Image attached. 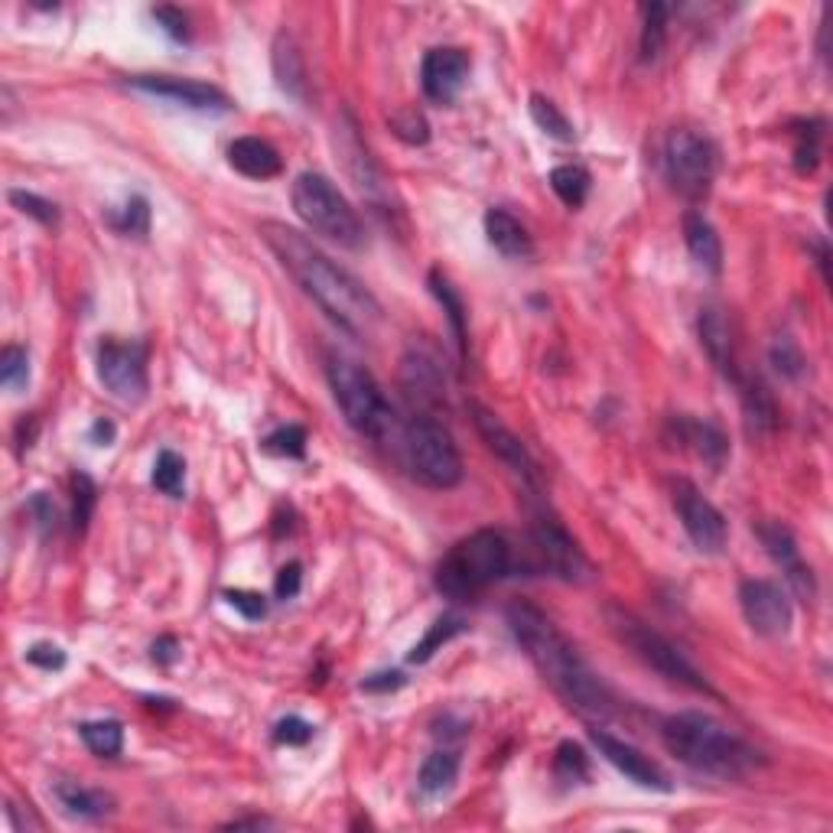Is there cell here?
<instances>
[{
    "instance_id": "6da1fadb",
    "label": "cell",
    "mask_w": 833,
    "mask_h": 833,
    "mask_svg": "<svg viewBox=\"0 0 833 833\" xmlns=\"http://www.w3.org/2000/svg\"><path fill=\"white\" fill-rule=\"evenodd\" d=\"M261 238L278 255L283 271L303 286L306 296L320 303V310L336 326L351 336H368L381 323V303L375 300V293L333 258H326L316 245H310L300 231L286 228L283 221H264Z\"/></svg>"
},
{
    "instance_id": "7a4b0ae2",
    "label": "cell",
    "mask_w": 833,
    "mask_h": 833,
    "mask_svg": "<svg viewBox=\"0 0 833 833\" xmlns=\"http://www.w3.org/2000/svg\"><path fill=\"white\" fill-rule=\"evenodd\" d=\"M508 628L538 674L554 688V694L589 720H606L616 710L609 684L586 664L580 648L556 628L538 606H508Z\"/></svg>"
},
{
    "instance_id": "3957f363",
    "label": "cell",
    "mask_w": 833,
    "mask_h": 833,
    "mask_svg": "<svg viewBox=\"0 0 833 833\" xmlns=\"http://www.w3.org/2000/svg\"><path fill=\"white\" fill-rule=\"evenodd\" d=\"M661 739L678 762L713 778H746L759 762V753L746 739L696 710L668 716Z\"/></svg>"
},
{
    "instance_id": "277c9868",
    "label": "cell",
    "mask_w": 833,
    "mask_h": 833,
    "mask_svg": "<svg viewBox=\"0 0 833 833\" xmlns=\"http://www.w3.org/2000/svg\"><path fill=\"white\" fill-rule=\"evenodd\" d=\"M515 566V551L501 531L483 528L456 541L436 566V589L450 599H473Z\"/></svg>"
},
{
    "instance_id": "5b68a950",
    "label": "cell",
    "mask_w": 833,
    "mask_h": 833,
    "mask_svg": "<svg viewBox=\"0 0 833 833\" xmlns=\"http://www.w3.org/2000/svg\"><path fill=\"white\" fill-rule=\"evenodd\" d=\"M606 623H609V631L619 638V645H625L645 668L658 671L661 678H668L688 691H696V694H716L710 688V681L691 664V658L671 638H664L661 631L641 623L635 613H628L623 606H606Z\"/></svg>"
},
{
    "instance_id": "8992f818",
    "label": "cell",
    "mask_w": 833,
    "mask_h": 833,
    "mask_svg": "<svg viewBox=\"0 0 833 833\" xmlns=\"http://www.w3.org/2000/svg\"><path fill=\"white\" fill-rule=\"evenodd\" d=\"M326 378L339 411L355 433L371 440H385L388 433H394V411L388 408L375 375L365 365L351 361L346 355H329Z\"/></svg>"
},
{
    "instance_id": "52a82bcc",
    "label": "cell",
    "mask_w": 833,
    "mask_h": 833,
    "mask_svg": "<svg viewBox=\"0 0 833 833\" xmlns=\"http://www.w3.org/2000/svg\"><path fill=\"white\" fill-rule=\"evenodd\" d=\"M401 453L420 486L456 488L463 483V456L453 433L430 414L414 416L401 433Z\"/></svg>"
},
{
    "instance_id": "ba28073f",
    "label": "cell",
    "mask_w": 833,
    "mask_h": 833,
    "mask_svg": "<svg viewBox=\"0 0 833 833\" xmlns=\"http://www.w3.org/2000/svg\"><path fill=\"white\" fill-rule=\"evenodd\" d=\"M290 196H293V212L303 218L306 228L351 251L361 248L365 228H361L358 212L323 173H300Z\"/></svg>"
},
{
    "instance_id": "9c48e42d",
    "label": "cell",
    "mask_w": 833,
    "mask_h": 833,
    "mask_svg": "<svg viewBox=\"0 0 833 833\" xmlns=\"http://www.w3.org/2000/svg\"><path fill=\"white\" fill-rule=\"evenodd\" d=\"M664 170H668V183L691 203L706 199L713 176H716V147L713 140L678 128L671 131V138L664 143Z\"/></svg>"
},
{
    "instance_id": "30bf717a",
    "label": "cell",
    "mask_w": 833,
    "mask_h": 833,
    "mask_svg": "<svg viewBox=\"0 0 833 833\" xmlns=\"http://www.w3.org/2000/svg\"><path fill=\"white\" fill-rule=\"evenodd\" d=\"M531 551L538 556L541 570H548L556 580L583 583L593 573L589 560L580 551V544L570 538V531L556 521L554 515H548L544 508H538L534 518H531Z\"/></svg>"
},
{
    "instance_id": "8fae6325",
    "label": "cell",
    "mask_w": 833,
    "mask_h": 833,
    "mask_svg": "<svg viewBox=\"0 0 833 833\" xmlns=\"http://www.w3.org/2000/svg\"><path fill=\"white\" fill-rule=\"evenodd\" d=\"M674 511L700 554H720L726 548V518L694 483H674Z\"/></svg>"
},
{
    "instance_id": "7c38bea8",
    "label": "cell",
    "mask_w": 833,
    "mask_h": 833,
    "mask_svg": "<svg viewBox=\"0 0 833 833\" xmlns=\"http://www.w3.org/2000/svg\"><path fill=\"white\" fill-rule=\"evenodd\" d=\"M98 378L115 398L140 401L147 391V351L143 346L115 339V336L105 339L98 346Z\"/></svg>"
},
{
    "instance_id": "4fadbf2b",
    "label": "cell",
    "mask_w": 833,
    "mask_h": 833,
    "mask_svg": "<svg viewBox=\"0 0 833 833\" xmlns=\"http://www.w3.org/2000/svg\"><path fill=\"white\" fill-rule=\"evenodd\" d=\"M469 411H473V420H476V430H479V436L486 440V446L505 463V469L521 483V488L531 495V498H538L541 495V476H538V466H534V459H531V453H528V446L498 420V416L491 414L488 408L483 404H469Z\"/></svg>"
},
{
    "instance_id": "5bb4252c",
    "label": "cell",
    "mask_w": 833,
    "mask_h": 833,
    "mask_svg": "<svg viewBox=\"0 0 833 833\" xmlns=\"http://www.w3.org/2000/svg\"><path fill=\"white\" fill-rule=\"evenodd\" d=\"M739 609L749 628L762 638H785L791 628V603L788 593L771 580H743Z\"/></svg>"
},
{
    "instance_id": "9a60e30c",
    "label": "cell",
    "mask_w": 833,
    "mask_h": 833,
    "mask_svg": "<svg viewBox=\"0 0 833 833\" xmlns=\"http://www.w3.org/2000/svg\"><path fill=\"white\" fill-rule=\"evenodd\" d=\"M128 85L140 95H150V98H160V101H170V105L190 108V111H228L231 108V101L221 88L206 85V82H193V78L134 75V78H128Z\"/></svg>"
},
{
    "instance_id": "2e32d148",
    "label": "cell",
    "mask_w": 833,
    "mask_h": 833,
    "mask_svg": "<svg viewBox=\"0 0 833 833\" xmlns=\"http://www.w3.org/2000/svg\"><path fill=\"white\" fill-rule=\"evenodd\" d=\"M469 78V56L456 46H436L423 56L420 85L433 105H450Z\"/></svg>"
},
{
    "instance_id": "e0dca14e",
    "label": "cell",
    "mask_w": 833,
    "mask_h": 833,
    "mask_svg": "<svg viewBox=\"0 0 833 833\" xmlns=\"http://www.w3.org/2000/svg\"><path fill=\"white\" fill-rule=\"evenodd\" d=\"M336 150H339V160L351 176V183L358 186V193L378 203L388 193V186H385V176H381L378 163L371 160L368 147L358 138V125L348 111H343V118L336 125Z\"/></svg>"
},
{
    "instance_id": "ac0fdd59",
    "label": "cell",
    "mask_w": 833,
    "mask_h": 833,
    "mask_svg": "<svg viewBox=\"0 0 833 833\" xmlns=\"http://www.w3.org/2000/svg\"><path fill=\"white\" fill-rule=\"evenodd\" d=\"M759 538H762L765 554L771 556V560L781 566V573H785L788 586H791V589H794L804 603H811V599L818 596V583H814L811 566L801 560V551H798L794 534H791L785 524L771 521V524H759Z\"/></svg>"
},
{
    "instance_id": "d6986e66",
    "label": "cell",
    "mask_w": 833,
    "mask_h": 833,
    "mask_svg": "<svg viewBox=\"0 0 833 833\" xmlns=\"http://www.w3.org/2000/svg\"><path fill=\"white\" fill-rule=\"evenodd\" d=\"M589 736H593V743H596L599 756H603L609 765H616L628 781H635V785H641V788H648V791H671L668 775H664L658 765L651 762L645 753H638L631 743L616 739V736H613V733H606V729H593Z\"/></svg>"
},
{
    "instance_id": "ffe728a7",
    "label": "cell",
    "mask_w": 833,
    "mask_h": 833,
    "mask_svg": "<svg viewBox=\"0 0 833 833\" xmlns=\"http://www.w3.org/2000/svg\"><path fill=\"white\" fill-rule=\"evenodd\" d=\"M401 378L408 388V398L414 401L416 408H436L443 404V368L430 351L411 348L401 361Z\"/></svg>"
},
{
    "instance_id": "44dd1931",
    "label": "cell",
    "mask_w": 833,
    "mask_h": 833,
    "mask_svg": "<svg viewBox=\"0 0 833 833\" xmlns=\"http://www.w3.org/2000/svg\"><path fill=\"white\" fill-rule=\"evenodd\" d=\"M700 343L706 348L710 361L716 365V371L729 381H739V365H736V351H733V336H729V323L716 306L700 310Z\"/></svg>"
},
{
    "instance_id": "7402d4cb",
    "label": "cell",
    "mask_w": 833,
    "mask_h": 833,
    "mask_svg": "<svg viewBox=\"0 0 833 833\" xmlns=\"http://www.w3.org/2000/svg\"><path fill=\"white\" fill-rule=\"evenodd\" d=\"M228 163L248 180H274L283 173L280 153L261 138H238L228 147Z\"/></svg>"
},
{
    "instance_id": "603a6c76",
    "label": "cell",
    "mask_w": 833,
    "mask_h": 833,
    "mask_svg": "<svg viewBox=\"0 0 833 833\" xmlns=\"http://www.w3.org/2000/svg\"><path fill=\"white\" fill-rule=\"evenodd\" d=\"M674 430H678V440H681L684 446H691L706 466L720 469V466L726 463L729 443H726V433H723L716 423H710V420H694V416H678V420H674Z\"/></svg>"
},
{
    "instance_id": "cb8c5ba5",
    "label": "cell",
    "mask_w": 833,
    "mask_h": 833,
    "mask_svg": "<svg viewBox=\"0 0 833 833\" xmlns=\"http://www.w3.org/2000/svg\"><path fill=\"white\" fill-rule=\"evenodd\" d=\"M486 238L488 245L505 258L521 261V258L534 255V241H531L528 228L505 208H488L486 212Z\"/></svg>"
},
{
    "instance_id": "d4e9b609",
    "label": "cell",
    "mask_w": 833,
    "mask_h": 833,
    "mask_svg": "<svg viewBox=\"0 0 833 833\" xmlns=\"http://www.w3.org/2000/svg\"><path fill=\"white\" fill-rule=\"evenodd\" d=\"M684 241H688L691 258L703 271H710V274L723 271V241H720L716 228L710 225V218H703L700 212H688L684 215Z\"/></svg>"
},
{
    "instance_id": "484cf974",
    "label": "cell",
    "mask_w": 833,
    "mask_h": 833,
    "mask_svg": "<svg viewBox=\"0 0 833 833\" xmlns=\"http://www.w3.org/2000/svg\"><path fill=\"white\" fill-rule=\"evenodd\" d=\"M739 398H743V414H746V423L753 433H771L778 426V408H775V398L768 394L759 378H743L739 375Z\"/></svg>"
},
{
    "instance_id": "4316f807",
    "label": "cell",
    "mask_w": 833,
    "mask_h": 833,
    "mask_svg": "<svg viewBox=\"0 0 833 833\" xmlns=\"http://www.w3.org/2000/svg\"><path fill=\"white\" fill-rule=\"evenodd\" d=\"M274 75H278V85L286 95L303 98L306 69H303L300 46H296V40L290 33H278V40H274Z\"/></svg>"
},
{
    "instance_id": "83f0119b",
    "label": "cell",
    "mask_w": 833,
    "mask_h": 833,
    "mask_svg": "<svg viewBox=\"0 0 833 833\" xmlns=\"http://www.w3.org/2000/svg\"><path fill=\"white\" fill-rule=\"evenodd\" d=\"M56 798L60 804L75 814V818H85V821H95V818H105L115 811V798L108 791H98V788H82V785H56Z\"/></svg>"
},
{
    "instance_id": "f1b7e54d",
    "label": "cell",
    "mask_w": 833,
    "mask_h": 833,
    "mask_svg": "<svg viewBox=\"0 0 833 833\" xmlns=\"http://www.w3.org/2000/svg\"><path fill=\"white\" fill-rule=\"evenodd\" d=\"M426 283H430V293L440 300V306H443V313H446V320H450V326H453V336H456L459 355L466 358V306H463L459 290L453 286V280L446 278L443 271H430Z\"/></svg>"
},
{
    "instance_id": "f546056e",
    "label": "cell",
    "mask_w": 833,
    "mask_h": 833,
    "mask_svg": "<svg viewBox=\"0 0 833 833\" xmlns=\"http://www.w3.org/2000/svg\"><path fill=\"white\" fill-rule=\"evenodd\" d=\"M456 775H459V756L450 749H436L433 756H426V762L420 765L416 785L426 798H436L453 788Z\"/></svg>"
},
{
    "instance_id": "4dcf8cb0",
    "label": "cell",
    "mask_w": 833,
    "mask_h": 833,
    "mask_svg": "<svg viewBox=\"0 0 833 833\" xmlns=\"http://www.w3.org/2000/svg\"><path fill=\"white\" fill-rule=\"evenodd\" d=\"M82 743L88 746L91 756L98 759H115L125 749V726L118 720H91L78 726Z\"/></svg>"
},
{
    "instance_id": "1f68e13d",
    "label": "cell",
    "mask_w": 833,
    "mask_h": 833,
    "mask_svg": "<svg viewBox=\"0 0 833 833\" xmlns=\"http://www.w3.org/2000/svg\"><path fill=\"white\" fill-rule=\"evenodd\" d=\"M641 40H638V50H641V63H654L668 43V17H671V7L668 3H645L641 7Z\"/></svg>"
},
{
    "instance_id": "d6a6232c",
    "label": "cell",
    "mask_w": 833,
    "mask_h": 833,
    "mask_svg": "<svg viewBox=\"0 0 833 833\" xmlns=\"http://www.w3.org/2000/svg\"><path fill=\"white\" fill-rule=\"evenodd\" d=\"M589 186H593V176L586 166L580 163H563V166H554L551 170V190L556 193V199L563 206L580 208L589 196Z\"/></svg>"
},
{
    "instance_id": "836d02e7",
    "label": "cell",
    "mask_w": 833,
    "mask_h": 833,
    "mask_svg": "<svg viewBox=\"0 0 833 833\" xmlns=\"http://www.w3.org/2000/svg\"><path fill=\"white\" fill-rule=\"evenodd\" d=\"M794 170L801 176H811L821 163V138H824V121H798L794 125Z\"/></svg>"
},
{
    "instance_id": "e575fe53",
    "label": "cell",
    "mask_w": 833,
    "mask_h": 833,
    "mask_svg": "<svg viewBox=\"0 0 833 833\" xmlns=\"http://www.w3.org/2000/svg\"><path fill=\"white\" fill-rule=\"evenodd\" d=\"M463 628H466V625H463L459 616H440L436 623L426 628V635H423L414 648H411L408 661H411V664H426V661H430V658H433V654H436V651H440V648H443L453 635H459Z\"/></svg>"
},
{
    "instance_id": "d590c367",
    "label": "cell",
    "mask_w": 833,
    "mask_h": 833,
    "mask_svg": "<svg viewBox=\"0 0 833 833\" xmlns=\"http://www.w3.org/2000/svg\"><path fill=\"white\" fill-rule=\"evenodd\" d=\"M528 111H531V121H534V125H538L548 138L563 140V143H570V140L576 138V131H573L570 118L556 108L551 98H544V95H531Z\"/></svg>"
},
{
    "instance_id": "8d00e7d4",
    "label": "cell",
    "mask_w": 833,
    "mask_h": 833,
    "mask_svg": "<svg viewBox=\"0 0 833 833\" xmlns=\"http://www.w3.org/2000/svg\"><path fill=\"white\" fill-rule=\"evenodd\" d=\"M153 488L163 491V495H173L180 498L183 495V483H186V463L183 456H176L173 450H163L153 463Z\"/></svg>"
},
{
    "instance_id": "74e56055",
    "label": "cell",
    "mask_w": 833,
    "mask_h": 833,
    "mask_svg": "<svg viewBox=\"0 0 833 833\" xmlns=\"http://www.w3.org/2000/svg\"><path fill=\"white\" fill-rule=\"evenodd\" d=\"M554 775L556 781H563V785H580V781H586L589 778V756L583 753V746H576V743H560L556 746V756H554Z\"/></svg>"
},
{
    "instance_id": "f35d334b",
    "label": "cell",
    "mask_w": 833,
    "mask_h": 833,
    "mask_svg": "<svg viewBox=\"0 0 833 833\" xmlns=\"http://www.w3.org/2000/svg\"><path fill=\"white\" fill-rule=\"evenodd\" d=\"M95 501H98V486L91 483V476L75 473L72 476V528L78 534L88 531V521L95 515Z\"/></svg>"
},
{
    "instance_id": "ab89813d",
    "label": "cell",
    "mask_w": 833,
    "mask_h": 833,
    "mask_svg": "<svg viewBox=\"0 0 833 833\" xmlns=\"http://www.w3.org/2000/svg\"><path fill=\"white\" fill-rule=\"evenodd\" d=\"M768 358H771L775 371H778L781 378H788V381H798V378L804 375V368H808L804 351H801V346H798L791 336H778V339L771 343V348H768Z\"/></svg>"
},
{
    "instance_id": "60d3db41",
    "label": "cell",
    "mask_w": 833,
    "mask_h": 833,
    "mask_svg": "<svg viewBox=\"0 0 833 833\" xmlns=\"http://www.w3.org/2000/svg\"><path fill=\"white\" fill-rule=\"evenodd\" d=\"M0 381L7 391H20L30 381V351L23 346H7L0 351Z\"/></svg>"
},
{
    "instance_id": "b9f144b4",
    "label": "cell",
    "mask_w": 833,
    "mask_h": 833,
    "mask_svg": "<svg viewBox=\"0 0 833 833\" xmlns=\"http://www.w3.org/2000/svg\"><path fill=\"white\" fill-rule=\"evenodd\" d=\"M264 453L271 456H286V459H303L306 456V430L300 423H286L274 430L264 440Z\"/></svg>"
},
{
    "instance_id": "7bdbcfd3",
    "label": "cell",
    "mask_w": 833,
    "mask_h": 833,
    "mask_svg": "<svg viewBox=\"0 0 833 833\" xmlns=\"http://www.w3.org/2000/svg\"><path fill=\"white\" fill-rule=\"evenodd\" d=\"M111 225L121 231V235H134V238H143L150 231V203L143 196H131L128 206L121 208V215L111 218Z\"/></svg>"
},
{
    "instance_id": "ee69618b",
    "label": "cell",
    "mask_w": 833,
    "mask_h": 833,
    "mask_svg": "<svg viewBox=\"0 0 833 833\" xmlns=\"http://www.w3.org/2000/svg\"><path fill=\"white\" fill-rule=\"evenodd\" d=\"M10 206L20 208L23 215L36 218L40 225H60V208L53 206L50 199L36 196V193H23V190H10Z\"/></svg>"
},
{
    "instance_id": "f6af8a7d",
    "label": "cell",
    "mask_w": 833,
    "mask_h": 833,
    "mask_svg": "<svg viewBox=\"0 0 833 833\" xmlns=\"http://www.w3.org/2000/svg\"><path fill=\"white\" fill-rule=\"evenodd\" d=\"M391 131H394V138H401L404 143H426L430 140V125H426V118L414 111V108H404V111H398L394 118H391Z\"/></svg>"
},
{
    "instance_id": "bcb514c9",
    "label": "cell",
    "mask_w": 833,
    "mask_h": 833,
    "mask_svg": "<svg viewBox=\"0 0 833 833\" xmlns=\"http://www.w3.org/2000/svg\"><path fill=\"white\" fill-rule=\"evenodd\" d=\"M225 603H228L235 613H241L248 623H258V619L268 616V599H264L261 593H251V589H228V593H225Z\"/></svg>"
},
{
    "instance_id": "7dc6e473",
    "label": "cell",
    "mask_w": 833,
    "mask_h": 833,
    "mask_svg": "<svg viewBox=\"0 0 833 833\" xmlns=\"http://www.w3.org/2000/svg\"><path fill=\"white\" fill-rule=\"evenodd\" d=\"M313 739V723H306L303 716H283L274 726V743L280 746H306Z\"/></svg>"
},
{
    "instance_id": "c3c4849f",
    "label": "cell",
    "mask_w": 833,
    "mask_h": 833,
    "mask_svg": "<svg viewBox=\"0 0 833 833\" xmlns=\"http://www.w3.org/2000/svg\"><path fill=\"white\" fill-rule=\"evenodd\" d=\"M150 13H153V20L163 26V33H166L170 40H176V43H186V40H190V20H186L183 10H176V7H153Z\"/></svg>"
},
{
    "instance_id": "681fc988",
    "label": "cell",
    "mask_w": 833,
    "mask_h": 833,
    "mask_svg": "<svg viewBox=\"0 0 833 833\" xmlns=\"http://www.w3.org/2000/svg\"><path fill=\"white\" fill-rule=\"evenodd\" d=\"M26 661L43 668V671H60L66 668V651L60 645H50V641H36L26 648Z\"/></svg>"
},
{
    "instance_id": "f907efd6",
    "label": "cell",
    "mask_w": 833,
    "mask_h": 833,
    "mask_svg": "<svg viewBox=\"0 0 833 833\" xmlns=\"http://www.w3.org/2000/svg\"><path fill=\"white\" fill-rule=\"evenodd\" d=\"M300 586H303V566L293 560V563H286V566H280L278 580H274V593H278V599H293L296 593H300Z\"/></svg>"
},
{
    "instance_id": "816d5d0a",
    "label": "cell",
    "mask_w": 833,
    "mask_h": 833,
    "mask_svg": "<svg viewBox=\"0 0 833 833\" xmlns=\"http://www.w3.org/2000/svg\"><path fill=\"white\" fill-rule=\"evenodd\" d=\"M404 688V674L401 671H381V674H371L361 681V691L368 694H388V691H398Z\"/></svg>"
},
{
    "instance_id": "f5cc1de1",
    "label": "cell",
    "mask_w": 833,
    "mask_h": 833,
    "mask_svg": "<svg viewBox=\"0 0 833 833\" xmlns=\"http://www.w3.org/2000/svg\"><path fill=\"white\" fill-rule=\"evenodd\" d=\"M30 511H33V518H36V524L50 534L53 528H56V505L43 495V491H36L33 498H30Z\"/></svg>"
},
{
    "instance_id": "db71d44e",
    "label": "cell",
    "mask_w": 833,
    "mask_h": 833,
    "mask_svg": "<svg viewBox=\"0 0 833 833\" xmlns=\"http://www.w3.org/2000/svg\"><path fill=\"white\" fill-rule=\"evenodd\" d=\"M176 654H180V641H176L173 635H163V638H156V641H153V661H160V664H173V661H176Z\"/></svg>"
},
{
    "instance_id": "11a10c76",
    "label": "cell",
    "mask_w": 833,
    "mask_h": 833,
    "mask_svg": "<svg viewBox=\"0 0 833 833\" xmlns=\"http://www.w3.org/2000/svg\"><path fill=\"white\" fill-rule=\"evenodd\" d=\"M115 423L111 420H95V426H91V436L98 440V446H111V440H115Z\"/></svg>"
},
{
    "instance_id": "9f6ffc18",
    "label": "cell",
    "mask_w": 833,
    "mask_h": 833,
    "mask_svg": "<svg viewBox=\"0 0 833 833\" xmlns=\"http://www.w3.org/2000/svg\"><path fill=\"white\" fill-rule=\"evenodd\" d=\"M264 824H268V821H258V818H255V821H235V824H228V827L241 831V827H264Z\"/></svg>"
}]
</instances>
